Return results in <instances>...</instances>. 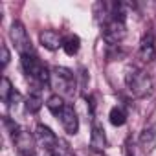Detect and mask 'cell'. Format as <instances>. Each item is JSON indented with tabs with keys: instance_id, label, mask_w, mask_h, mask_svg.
Returning <instances> with one entry per match:
<instances>
[{
	"instance_id": "cell-1",
	"label": "cell",
	"mask_w": 156,
	"mask_h": 156,
	"mask_svg": "<svg viewBox=\"0 0 156 156\" xmlns=\"http://www.w3.org/2000/svg\"><path fill=\"white\" fill-rule=\"evenodd\" d=\"M125 85L134 98H147L152 94V88H154V81H152L151 73L141 68H136V66L127 70Z\"/></svg>"
},
{
	"instance_id": "cell-2",
	"label": "cell",
	"mask_w": 156,
	"mask_h": 156,
	"mask_svg": "<svg viewBox=\"0 0 156 156\" xmlns=\"http://www.w3.org/2000/svg\"><path fill=\"white\" fill-rule=\"evenodd\" d=\"M127 33V24H125V11L123 4H114L110 19L103 24V37L110 46H118Z\"/></svg>"
},
{
	"instance_id": "cell-3",
	"label": "cell",
	"mask_w": 156,
	"mask_h": 156,
	"mask_svg": "<svg viewBox=\"0 0 156 156\" xmlns=\"http://www.w3.org/2000/svg\"><path fill=\"white\" fill-rule=\"evenodd\" d=\"M22 68H24L26 75L30 77L37 87H44V85L51 83V72L46 68V64L35 53L22 57Z\"/></svg>"
},
{
	"instance_id": "cell-4",
	"label": "cell",
	"mask_w": 156,
	"mask_h": 156,
	"mask_svg": "<svg viewBox=\"0 0 156 156\" xmlns=\"http://www.w3.org/2000/svg\"><path fill=\"white\" fill-rule=\"evenodd\" d=\"M55 90L57 96H72L75 90V79L72 70L64 68V66H55L51 70V83H50Z\"/></svg>"
},
{
	"instance_id": "cell-5",
	"label": "cell",
	"mask_w": 156,
	"mask_h": 156,
	"mask_svg": "<svg viewBox=\"0 0 156 156\" xmlns=\"http://www.w3.org/2000/svg\"><path fill=\"white\" fill-rule=\"evenodd\" d=\"M9 37L15 44V50L20 53V57L24 55H33V44H31V39L26 31V28L20 24V22H13L11 24V30H9Z\"/></svg>"
},
{
	"instance_id": "cell-6",
	"label": "cell",
	"mask_w": 156,
	"mask_h": 156,
	"mask_svg": "<svg viewBox=\"0 0 156 156\" xmlns=\"http://www.w3.org/2000/svg\"><path fill=\"white\" fill-rule=\"evenodd\" d=\"M35 140L44 149V152H59V149H61L59 147L61 141L51 132V129H48L46 125H37L35 127Z\"/></svg>"
},
{
	"instance_id": "cell-7",
	"label": "cell",
	"mask_w": 156,
	"mask_h": 156,
	"mask_svg": "<svg viewBox=\"0 0 156 156\" xmlns=\"http://www.w3.org/2000/svg\"><path fill=\"white\" fill-rule=\"evenodd\" d=\"M59 119H61L62 129L68 134H77V130H79V118H77V112L73 110L72 105L64 107V110L59 114Z\"/></svg>"
},
{
	"instance_id": "cell-8",
	"label": "cell",
	"mask_w": 156,
	"mask_h": 156,
	"mask_svg": "<svg viewBox=\"0 0 156 156\" xmlns=\"http://www.w3.org/2000/svg\"><path fill=\"white\" fill-rule=\"evenodd\" d=\"M138 57L143 62H152L156 59V44H154L152 33H147V35L141 37L140 46H138Z\"/></svg>"
},
{
	"instance_id": "cell-9",
	"label": "cell",
	"mask_w": 156,
	"mask_h": 156,
	"mask_svg": "<svg viewBox=\"0 0 156 156\" xmlns=\"http://www.w3.org/2000/svg\"><path fill=\"white\" fill-rule=\"evenodd\" d=\"M138 141H140V147H141L143 154L154 152V149H156V123L147 125V127L141 130Z\"/></svg>"
},
{
	"instance_id": "cell-10",
	"label": "cell",
	"mask_w": 156,
	"mask_h": 156,
	"mask_svg": "<svg viewBox=\"0 0 156 156\" xmlns=\"http://www.w3.org/2000/svg\"><path fill=\"white\" fill-rule=\"evenodd\" d=\"M13 141H15V147H17L19 156H37L33 138H31L28 132L20 130V132H19V136H17V138H13Z\"/></svg>"
},
{
	"instance_id": "cell-11",
	"label": "cell",
	"mask_w": 156,
	"mask_h": 156,
	"mask_svg": "<svg viewBox=\"0 0 156 156\" xmlns=\"http://www.w3.org/2000/svg\"><path fill=\"white\" fill-rule=\"evenodd\" d=\"M39 41H41V44H42L46 50H50V51L62 48V42H64V39H62L55 30H44V31H41Z\"/></svg>"
},
{
	"instance_id": "cell-12",
	"label": "cell",
	"mask_w": 156,
	"mask_h": 156,
	"mask_svg": "<svg viewBox=\"0 0 156 156\" xmlns=\"http://www.w3.org/2000/svg\"><path fill=\"white\" fill-rule=\"evenodd\" d=\"M90 147H92L94 151H98V152H101V151L107 147V138H105V132H103V129H101L99 125H96V123H94V127H92Z\"/></svg>"
},
{
	"instance_id": "cell-13",
	"label": "cell",
	"mask_w": 156,
	"mask_h": 156,
	"mask_svg": "<svg viewBox=\"0 0 156 156\" xmlns=\"http://www.w3.org/2000/svg\"><path fill=\"white\" fill-rule=\"evenodd\" d=\"M46 107H48V110H50L53 116H57V118H59V114L64 110L66 103H64V99H62L61 96L53 94V96H50V98H48V101H46Z\"/></svg>"
},
{
	"instance_id": "cell-14",
	"label": "cell",
	"mask_w": 156,
	"mask_h": 156,
	"mask_svg": "<svg viewBox=\"0 0 156 156\" xmlns=\"http://www.w3.org/2000/svg\"><path fill=\"white\" fill-rule=\"evenodd\" d=\"M13 92H15V88H13L11 81L4 75V77H2V85H0V99H2V103L8 105L9 99H11V96H13Z\"/></svg>"
},
{
	"instance_id": "cell-15",
	"label": "cell",
	"mask_w": 156,
	"mask_h": 156,
	"mask_svg": "<svg viewBox=\"0 0 156 156\" xmlns=\"http://www.w3.org/2000/svg\"><path fill=\"white\" fill-rule=\"evenodd\" d=\"M79 44H81L79 37L70 35V37H66V39H64V42H62V50H64L68 55H75L77 51H79Z\"/></svg>"
},
{
	"instance_id": "cell-16",
	"label": "cell",
	"mask_w": 156,
	"mask_h": 156,
	"mask_svg": "<svg viewBox=\"0 0 156 156\" xmlns=\"http://www.w3.org/2000/svg\"><path fill=\"white\" fill-rule=\"evenodd\" d=\"M108 118H110V123H112V125H116V127H121V125L127 121V112H125L121 107H114V108L110 110Z\"/></svg>"
},
{
	"instance_id": "cell-17",
	"label": "cell",
	"mask_w": 156,
	"mask_h": 156,
	"mask_svg": "<svg viewBox=\"0 0 156 156\" xmlns=\"http://www.w3.org/2000/svg\"><path fill=\"white\" fill-rule=\"evenodd\" d=\"M24 107H26L28 112H39V108L42 107L41 96H39L37 92H35V94H30V96L26 98V101H24Z\"/></svg>"
},
{
	"instance_id": "cell-18",
	"label": "cell",
	"mask_w": 156,
	"mask_h": 156,
	"mask_svg": "<svg viewBox=\"0 0 156 156\" xmlns=\"http://www.w3.org/2000/svg\"><path fill=\"white\" fill-rule=\"evenodd\" d=\"M0 50H2V68H6V66H8V62H9V50H8V46H6V44L0 46Z\"/></svg>"
}]
</instances>
